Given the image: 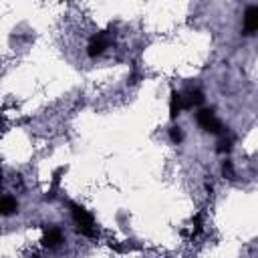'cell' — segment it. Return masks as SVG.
Returning a JSON list of instances; mask_svg holds the SVG:
<instances>
[{
	"label": "cell",
	"instance_id": "obj_2",
	"mask_svg": "<svg viewBox=\"0 0 258 258\" xmlns=\"http://www.w3.org/2000/svg\"><path fill=\"white\" fill-rule=\"evenodd\" d=\"M196 121H198V125H200L204 131L214 133V135H224V125H222V121L216 117L214 109H200L198 115H196Z\"/></svg>",
	"mask_w": 258,
	"mask_h": 258
},
{
	"label": "cell",
	"instance_id": "obj_8",
	"mask_svg": "<svg viewBox=\"0 0 258 258\" xmlns=\"http://www.w3.org/2000/svg\"><path fill=\"white\" fill-rule=\"evenodd\" d=\"M181 95L177 93V91H171V95H169V117L171 119H177V115L181 113Z\"/></svg>",
	"mask_w": 258,
	"mask_h": 258
},
{
	"label": "cell",
	"instance_id": "obj_5",
	"mask_svg": "<svg viewBox=\"0 0 258 258\" xmlns=\"http://www.w3.org/2000/svg\"><path fill=\"white\" fill-rule=\"evenodd\" d=\"M62 240H64V236H62L60 228H48V230H44V236L40 242L44 248H56L62 244Z\"/></svg>",
	"mask_w": 258,
	"mask_h": 258
},
{
	"label": "cell",
	"instance_id": "obj_3",
	"mask_svg": "<svg viewBox=\"0 0 258 258\" xmlns=\"http://www.w3.org/2000/svg\"><path fill=\"white\" fill-rule=\"evenodd\" d=\"M109 44H111V34L109 32H97L95 36H91V40L87 44V54L95 58V56L103 54L109 48Z\"/></svg>",
	"mask_w": 258,
	"mask_h": 258
},
{
	"label": "cell",
	"instance_id": "obj_11",
	"mask_svg": "<svg viewBox=\"0 0 258 258\" xmlns=\"http://www.w3.org/2000/svg\"><path fill=\"white\" fill-rule=\"evenodd\" d=\"M169 139H171L173 143H181V139H183L181 129H179V127H171V129H169Z\"/></svg>",
	"mask_w": 258,
	"mask_h": 258
},
{
	"label": "cell",
	"instance_id": "obj_10",
	"mask_svg": "<svg viewBox=\"0 0 258 258\" xmlns=\"http://www.w3.org/2000/svg\"><path fill=\"white\" fill-rule=\"evenodd\" d=\"M222 175H224V177H228V179H232V177H234V165H232V161H228V159H226V161L222 163Z\"/></svg>",
	"mask_w": 258,
	"mask_h": 258
},
{
	"label": "cell",
	"instance_id": "obj_7",
	"mask_svg": "<svg viewBox=\"0 0 258 258\" xmlns=\"http://www.w3.org/2000/svg\"><path fill=\"white\" fill-rule=\"evenodd\" d=\"M18 210V202L12 196H0V216H10Z\"/></svg>",
	"mask_w": 258,
	"mask_h": 258
},
{
	"label": "cell",
	"instance_id": "obj_1",
	"mask_svg": "<svg viewBox=\"0 0 258 258\" xmlns=\"http://www.w3.org/2000/svg\"><path fill=\"white\" fill-rule=\"evenodd\" d=\"M71 216L75 220V226H77V232L87 236V238H95L97 236V230H95V220L93 216L89 214V210H85L83 206L79 204H71Z\"/></svg>",
	"mask_w": 258,
	"mask_h": 258
},
{
	"label": "cell",
	"instance_id": "obj_13",
	"mask_svg": "<svg viewBox=\"0 0 258 258\" xmlns=\"http://www.w3.org/2000/svg\"><path fill=\"white\" fill-rule=\"evenodd\" d=\"M67 171V167H58V169H54V173H52V185L56 187V183H58V179H60V175Z\"/></svg>",
	"mask_w": 258,
	"mask_h": 258
},
{
	"label": "cell",
	"instance_id": "obj_14",
	"mask_svg": "<svg viewBox=\"0 0 258 258\" xmlns=\"http://www.w3.org/2000/svg\"><path fill=\"white\" fill-rule=\"evenodd\" d=\"M206 189H208V194H212V191H214V185H212L210 181H206Z\"/></svg>",
	"mask_w": 258,
	"mask_h": 258
},
{
	"label": "cell",
	"instance_id": "obj_15",
	"mask_svg": "<svg viewBox=\"0 0 258 258\" xmlns=\"http://www.w3.org/2000/svg\"><path fill=\"white\" fill-rule=\"evenodd\" d=\"M0 183H2V175H0Z\"/></svg>",
	"mask_w": 258,
	"mask_h": 258
},
{
	"label": "cell",
	"instance_id": "obj_6",
	"mask_svg": "<svg viewBox=\"0 0 258 258\" xmlns=\"http://www.w3.org/2000/svg\"><path fill=\"white\" fill-rule=\"evenodd\" d=\"M204 103V93L200 89H191L185 93V97H181V107L183 109H191V107H198Z\"/></svg>",
	"mask_w": 258,
	"mask_h": 258
},
{
	"label": "cell",
	"instance_id": "obj_4",
	"mask_svg": "<svg viewBox=\"0 0 258 258\" xmlns=\"http://www.w3.org/2000/svg\"><path fill=\"white\" fill-rule=\"evenodd\" d=\"M258 30V6H248L244 12V34H254Z\"/></svg>",
	"mask_w": 258,
	"mask_h": 258
},
{
	"label": "cell",
	"instance_id": "obj_12",
	"mask_svg": "<svg viewBox=\"0 0 258 258\" xmlns=\"http://www.w3.org/2000/svg\"><path fill=\"white\" fill-rule=\"evenodd\" d=\"M200 232H202V214H196V218H194V232H191V238L198 236Z\"/></svg>",
	"mask_w": 258,
	"mask_h": 258
},
{
	"label": "cell",
	"instance_id": "obj_9",
	"mask_svg": "<svg viewBox=\"0 0 258 258\" xmlns=\"http://www.w3.org/2000/svg\"><path fill=\"white\" fill-rule=\"evenodd\" d=\"M232 145H234V139L228 135V137H222L220 141H218V147H216V151L218 153H228V151H232Z\"/></svg>",
	"mask_w": 258,
	"mask_h": 258
}]
</instances>
